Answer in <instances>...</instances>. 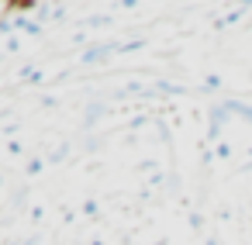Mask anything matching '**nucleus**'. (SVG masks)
<instances>
[{
	"mask_svg": "<svg viewBox=\"0 0 252 245\" xmlns=\"http://www.w3.org/2000/svg\"><path fill=\"white\" fill-rule=\"evenodd\" d=\"M111 52H114V45L107 42V45H97V49H90V52H83V56H80V62H87V66H94L97 59H107Z\"/></svg>",
	"mask_w": 252,
	"mask_h": 245,
	"instance_id": "f257e3e1",
	"label": "nucleus"
},
{
	"mask_svg": "<svg viewBox=\"0 0 252 245\" xmlns=\"http://www.w3.org/2000/svg\"><path fill=\"white\" fill-rule=\"evenodd\" d=\"M224 107H228L231 114H242V118L252 124V104H242V100H224Z\"/></svg>",
	"mask_w": 252,
	"mask_h": 245,
	"instance_id": "f03ea898",
	"label": "nucleus"
},
{
	"mask_svg": "<svg viewBox=\"0 0 252 245\" xmlns=\"http://www.w3.org/2000/svg\"><path fill=\"white\" fill-rule=\"evenodd\" d=\"M66 155H69V145H59L56 152H49V162H63Z\"/></svg>",
	"mask_w": 252,
	"mask_h": 245,
	"instance_id": "7ed1b4c3",
	"label": "nucleus"
},
{
	"mask_svg": "<svg viewBox=\"0 0 252 245\" xmlns=\"http://www.w3.org/2000/svg\"><path fill=\"white\" fill-rule=\"evenodd\" d=\"M18 28H25V31H32V35H38L42 28L35 25V21H28V18H18Z\"/></svg>",
	"mask_w": 252,
	"mask_h": 245,
	"instance_id": "20e7f679",
	"label": "nucleus"
},
{
	"mask_svg": "<svg viewBox=\"0 0 252 245\" xmlns=\"http://www.w3.org/2000/svg\"><path fill=\"white\" fill-rule=\"evenodd\" d=\"M35 173H42V159H32L28 162V176H35Z\"/></svg>",
	"mask_w": 252,
	"mask_h": 245,
	"instance_id": "39448f33",
	"label": "nucleus"
}]
</instances>
